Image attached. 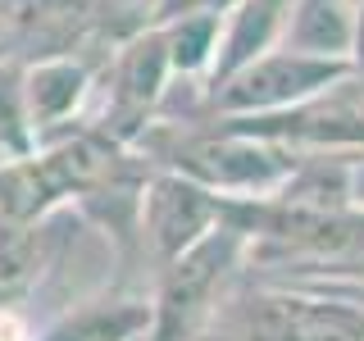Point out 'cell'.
I'll use <instances>...</instances> for the list:
<instances>
[{"label": "cell", "instance_id": "obj_1", "mask_svg": "<svg viewBox=\"0 0 364 341\" xmlns=\"http://www.w3.org/2000/svg\"><path fill=\"white\" fill-rule=\"evenodd\" d=\"M355 68L341 60H314L296 50H269L255 64L237 68L232 77L205 87V109L210 119H264V114H287L333 91L341 77Z\"/></svg>", "mask_w": 364, "mask_h": 341}, {"label": "cell", "instance_id": "obj_2", "mask_svg": "<svg viewBox=\"0 0 364 341\" xmlns=\"http://www.w3.org/2000/svg\"><path fill=\"white\" fill-rule=\"evenodd\" d=\"M219 223H223V196H214L196 178L173 173V168L146 173L141 205H136V242L151 255L155 273L182 259L191 246H200Z\"/></svg>", "mask_w": 364, "mask_h": 341}, {"label": "cell", "instance_id": "obj_3", "mask_svg": "<svg viewBox=\"0 0 364 341\" xmlns=\"http://www.w3.org/2000/svg\"><path fill=\"white\" fill-rule=\"evenodd\" d=\"M73 232V205L0 232V310H23V301H32L46 287V278L64 264Z\"/></svg>", "mask_w": 364, "mask_h": 341}, {"label": "cell", "instance_id": "obj_4", "mask_svg": "<svg viewBox=\"0 0 364 341\" xmlns=\"http://www.w3.org/2000/svg\"><path fill=\"white\" fill-rule=\"evenodd\" d=\"M23 91H28V114L37 141L60 136V128L82 119L87 100L96 96L91 68L73 55H41L37 64H23Z\"/></svg>", "mask_w": 364, "mask_h": 341}, {"label": "cell", "instance_id": "obj_5", "mask_svg": "<svg viewBox=\"0 0 364 341\" xmlns=\"http://www.w3.org/2000/svg\"><path fill=\"white\" fill-rule=\"evenodd\" d=\"M151 332V296L105 291L68 305V310L46 323L37 341H136Z\"/></svg>", "mask_w": 364, "mask_h": 341}, {"label": "cell", "instance_id": "obj_6", "mask_svg": "<svg viewBox=\"0 0 364 341\" xmlns=\"http://www.w3.org/2000/svg\"><path fill=\"white\" fill-rule=\"evenodd\" d=\"M287 18H291V0H237L223 14L219 55H214V68H210V77H205V87L223 82L237 68L255 64L259 55L278 50Z\"/></svg>", "mask_w": 364, "mask_h": 341}, {"label": "cell", "instance_id": "obj_7", "mask_svg": "<svg viewBox=\"0 0 364 341\" xmlns=\"http://www.w3.org/2000/svg\"><path fill=\"white\" fill-rule=\"evenodd\" d=\"M282 50L350 64L355 50V0H291Z\"/></svg>", "mask_w": 364, "mask_h": 341}, {"label": "cell", "instance_id": "obj_8", "mask_svg": "<svg viewBox=\"0 0 364 341\" xmlns=\"http://www.w3.org/2000/svg\"><path fill=\"white\" fill-rule=\"evenodd\" d=\"M37 128L28 114V91H23V64L0 60V151L9 159H23L37 151Z\"/></svg>", "mask_w": 364, "mask_h": 341}, {"label": "cell", "instance_id": "obj_9", "mask_svg": "<svg viewBox=\"0 0 364 341\" xmlns=\"http://www.w3.org/2000/svg\"><path fill=\"white\" fill-rule=\"evenodd\" d=\"M350 68L364 77V0L355 5V50H350Z\"/></svg>", "mask_w": 364, "mask_h": 341}, {"label": "cell", "instance_id": "obj_10", "mask_svg": "<svg viewBox=\"0 0 364 341\" xmlns=\"http://www.w3.org/2000/svg\"><path fill=\"white\" fill-rule=\"evenodd\" d=\"M350 205L364 210V155L350 159Z\"/></svg>", "mask_w": 364, "mask_h": 341}, {"label": "cell", "instance_id": "obj_11", "mask_svg": "<svg viewBox=\"0 0 364 341\" xmlns=\"http://www.w3.org/2000/svg\"><path fill=\"white\" fill-rule=\"evenodd\" d=\"M0 164H9V155H5V151H0Z\"/></svg>", "mask_w": 364, "mask_h": 341}, {"label": "cell", "instance_id": "obj_12", "mask_svg": "<svg viewBox=\"0 0 364 341\" xmlns=\"http://www.w3.org/2000/svg\"><path fill=\"white\" fill-rule=\"evenodd\" d=\"M136 341H146V337H136Z\"/></svg>", "mask_w": 364, "mask_h": 341}]
</instances>
